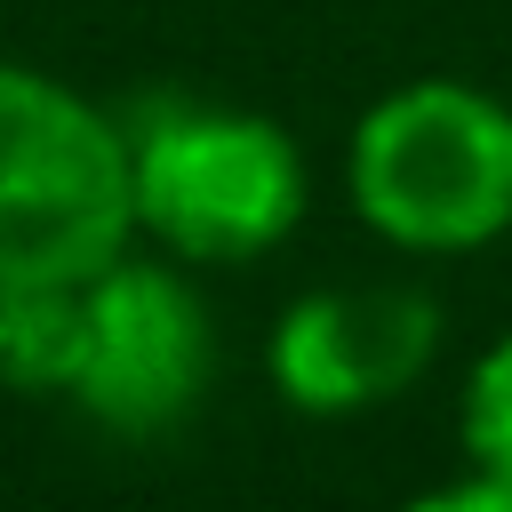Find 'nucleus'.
I'll return each instance as SVG.
<instances>
[{"instance_id": "nucleus-1", "label": "nucleus", "mask_w": 512, "mask_h": 512, "mask_svg": "<svg viewBox=\"0 0 512 512\" xmlns=\"http://www.w3.org/2000/svg\"><path fill=\"white\" fill-rule=\"evenodd\" d=\"M352 216L400 256H472L512 232V104L472 80L384 88L344 144Z\"/></svg>"}, {"instance_id": "nucleus-2", "label": "nucleus", "mask_w": 512, "mask_h": 512, "mask_svg": "<svg viewBox=\"0 0 512 512\" xmlns=\"http://www.w3.org/2000/svg\"><path fill=\"white\" fill-rule=\"evenodd\" d=\"M128 248V120H112L72 80L0 56V288L96 280Z\"/></svg>"}, {"instance_id": "nucleus-3", "label": "nucleus", "mask_w": 512, "mask_h": 512, "mask_svg": "<svg viewBox=\"0 0 512 512\" xmlns=\"http://www.w3.org/2000/svg\"><path fill=\"white\" fill-rule=\"evenodd\" d=\"M128 192H136V240H152L192 272H216L272 256L304 224L312 168L272 112L152 104L128 128Z\"/></svg>"}, {"instance_id": "nucleus-4", "label": "nucleus", "mask_w": 512, "mask_h": 512, "mask_svg": "<svg viewBox=\"0 0 512 512\" xmlns=\"http://www.w3.org/2000/svg\"><path fill=\"white\" fill-rule=\"evenodd\" d=\"M216 384V320L176 256H112L80 280L72 408L112 440H168Z\"/></svg>"}, {"instance_id": "nucleus-5", "label": "nucleus", "mask_w": 512, "mask_h": 512, "mask_svg": "<svg viewBox=\"0 0 512 512\" xmlns=\"http://www.w3.org/2000/svg\"><path fill=\"white\" fill-rule=\"evenodd\" d=\"M440 360V304L408 280H336L280 304L264 376L296 416H360L416 392Z\"/></svg>"}, {"instance_id": "nucleus-6", "label": "nucleus", "mask_w": 512, "mask_h": 512, "mask_svg": "<svg viewBox=\"0 0 512 512\" xmlns=\"http://www.w3.org/2000/svg\"><path fill=\"white\" fill-rule=\"evenodd\" d=\"M80 368V280H8L0 288V392L64 400Z\"/></svg>"}, {"instance_id": "nucleus-7", "label": "nucleus", "mask_w": 512, "mask_h": 512, "mask_svg": "<svg viewBox=\"0 0 512 512\" xmlns=\"http://www.w3.org/2000/svg\"><path fill=\"white\" fill-rule=\"evenodd\" d=\"M456 440H464L472 472L512 480V328L472 352V368L456 384Z\"/></svg>"}, {"instance_id": "nucleus-8", "label": "nucleus", "mask_w": 512, "mask_h": 512, "mask_svg": "<svg viewBox=\"0 0 512 512\" xmlns=\"http://www.w3.org/2000/svg\"><path fill=\"white\" fill-rule=\"evenodd\" d=\"M392 512H512V480H488V472H464V480H440Z\"/></svg>"}]
</instances>
